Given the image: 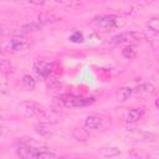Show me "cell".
<instances>
[{"label": "cell", "instance_id": "21", "mask_svg": "<svg viewBox=\"0 0 159 159\" xmlns=\"http://www.w3.org/2000/svg\"><path fill=\"white\" fill-rule=\"evenodd\" d=\"M147 27L153 32H159V17H152L147 22Z\"/></svg>", "mask_w": 159, "mask_h": 159}, {"label": "cell", "instance_id": "24", "mask_svg": "<svg viewBox=\"0 0 159 159\" xmlns=\"http://www.w3.org/2000/svg\"><path fill=\"white\" fill-rule=\"evenodd\" d=\"M70 41L76 42V43H80V42L83 41V35H82L80 31H76V32H73V34L70 36Z\"/></svg>", "mask_w": 159, "mask_h": 159}, {"label": "cell", "instance_id": "10", "mask_svg": "<svg viewBox=\"0 0 159 159\" xmlns=\"http://www.w3.org/2000/svg\"><path fill=\"white\" fill-rule=\"evenodd\" d=\"M58 20H61V16L58 14H56L55 11H43L37 17V22L41 25L52 24V22H56Z\"/></svg>", "mask_w": 159, "mask_h": 159}, {"label": "cell", "instance_id": "20", "mask_svg": "<svg viewBox=\"0 0 159 159\" xmlns=\"http://www.w3.org/2000/svg\"><path fill=\"white\" fill-rule=\"evenodd\" d=\"M122 55H123V57L130 60V58H133V57L137 55V50H135L134 46L129 45V46H127V47H124V48L122 50Z\"/></svg>", "mask_w": 159, "mask_h": 159}, {"label": "cell", "instance_id": "2", "mask_svg": "<svg viewBox=\"0 0 159 159\" xmlns=\"http://www.w3.org/2000/svg\"><path fill=\"white\" fill-rule=\"evenodd\" d=\"M29 47H30V41L21 36H12L6 40H2L1 42L2 52H9V53L22 52V51H26Z\"/></svg>", "mask_w": 159, "mask_h": 159}, {"label": "cell", "instance_id": "22", "mask_svg": "<svg viewBox=\"0 0 159 159\" xmlns=\"http://www.w3.org/2000/svg\"><path fill=\"white\" fill-rule=\"evenodd\" d=\"M53 158H57V154L53 153V152H50V150H40L39 154H37V159H53Z\"/></svg>", "mask_w": 159, "mask_h": 159}, {"label": "cell", "instance_id": "11", "mask_svg": "<svg viewBox=\"0 0 159 159\" xmlns=\"http://www.w3.org/2000/svg\"><path fill=\"white\" fill-rule=\"evenodd\" d=\"M143 117V111L139 109V108H130V109H127L124 112V120L129 122V123H134L137 120H139L140 118Z\"/></svg>", "mask_w": 159, "mask_h": 159}, {"label": "cell", "instance_id": "5", "mask_svg": "<svg viewBox=\"0 0 159 159\" xmlns=\"http://www.w3.org/2000/svg\"><path fill=\"white\" fill-rule=\"evenodd\" d=\"M42 108L43 107L36 102H24L19 106V109L26 117H39Z\"/></svg>", "mask_w": 159, "mask_h": 159}, {"label": "cell", "instance_id": "1", "mask_svg": "<svg viewBox=\"0 0 159 159\" xmlns=\"http://www.w3.org/2000/svg\"><path fill=\"white\" fill-rule=\"evenodd\" d=\"M92 24L96 26V29L108 32V31H113L116 29L123 27L125 25V21L118 15H99L93 19Z\"/></svg>", "mask_w": 159, "mask_h": 159}, {"label": "cell", "instance_id": "14", "mask_svg": "<svg viewBox=\"0 0 159 159\" xmlns=\"http://www.w3.org/2000/svg\"><path fill=\"white\" fill-rule=\"evenodd\" d=\"M98 154L103 158H112V157H117L120 154V150L117 147H104V148H99L98 149Z\"/></svg>", "mask_w": 159, "mask_h": 159}, {"label": "cell", "instance_id": "16", "mask_svg": "<svg viewBox=\"0 0 159 159\" xmlns=\"http://www.w3.org/2000/svg\"><path fill=\"white\" fill-rule=\"evenodd\" d=\"M40 29H41V24L29 22V24H25L21 27H19V34H27V32H31V31H37Z\"/></svg>", "mask_w": 159, "mask_h": 159}, {"label": "cell", "instance_id": "13", "mask_svg": "<svg viewBox=\"0 0 159 159\" xmlns=\"http://www.w3.org/2000/svg\"><path fill=\"white\" fill-rule=\"evenodd\" d=\"M102 125V118L97 114H89L84 120V127L87 129H98Z\"/></svg>", "mask_w": 159, "mask_h": 159}, {"label": "cell", "instance_id": "9", "mask_svg": "<svg viewBox=\"0 0 159 159\" xmlns=\"http://www.w3.org/2000/svg\"><path fill=\"white\" fill-rule=\"evenodd\" d=\"M155 92V87L152 84V83H142L139 86H137L134 89H133V93H135L138 97H142V98H147V97H150L153 96Z\"/></svg>", "mask_w": 159, "mask_h": 159}, {"label": "cell", "instance_id": "4", "mask_svg": "<svg viewBox=\"0 0 159 159\" xmlns=\"http://www.w3.org/2000/svg\"><path fill=\"white\" fill-rule=\"evenodd\" d=\"M145 39L143 32L139 31H127V32H120L116 36L112 37V41L114 43H138Z\"/></svg>", "mask_w": 159, "mask_h": 159}, {"label": "cell", "instance_id": "15", "mask_svg": "<svg viewBox=\"0 0 159 159\" xmlns=\"http://www.w3.org/2000/svg\"><path fill=\"white\" fill-rule=\"evenodd\" d=\"M132 94H133V88H130V87H122L117 92V99L119 102H125L127 99H129V97Z\"/></svg>", "mask_w": 159, "mask_h": 159}, {"label": "cell", "instance_id": "17", "mask_svg": "<svg viewBox=\"0 0 159 159\" xmlns=\"http://www.w3.org/2000/svg\"><path fill=\"white\" fill-rule=\"evenodd\" d=\"M21 83H22L24 88H26L27 91H32V89H35V87H36V81H35L30 75H25V76L22 77V80H21Z\"/></svg>", "mask_w": 159, "mask_h": 159}, {"label": "cell", "instance_id": "23", "mask_svg": "<svg viewBox=\"0 0 159 159\" xmlns=\"http://www.w3.org/2000/svg\"><path fill=\"white\" fill-rule=\"evenodd\" d=\"M129 157H132V158H148L149 154H147L145 152H142L139 149H133L132 152H129Z\"/></svg>", "mask_w": 159, "mask_h": 159}, {"label": "cell", "instance_id": "12", "mask_svg": "<svg viewBox=\"0 0 159 159\" xmlns=\"http://www.w3.org/2000/svg\"><path fill=\"white\" fill-rule=\"evenodd\" d=\"M35 130L41 137H50L53 133V129L51 128V123L42 122V120H40L35 124Z\"/></svg>", "mask_w": 159, "mask_h": 159}, {"label": "cell", "instance_id": "25", "mask_svg": "<svg viewBox=\"0 0 159 159\" xmlns=\"http://www.w3.org/2000/svg\"><path fill=\"white\" fill-rule=\"evenodd\" d=\"M29 2L34 4V5H43L47 2V0H27Z\"/></svg>", "mask_w": 159, "mask_h": 159}, {"label": "cell", "instance_id": "19", "mask_svg": "<svg viewBox=\"0 0 159 159\" xmlns=\"http://www.w3.org/2000/svg\"><path fill=\"white\" fill-rule=\"evenodd\" d=\"M72 134L77 140H86L88 138V133L83 128H75L72 130Z\"/></svg>", "mask_w": 159, "mask_h": 159}, {"label": "cell", "instance_id": "7", "mask_svg": "<svg viewBox=\"0 0 159 159\" xmlns=\"http://www.w3.org/2000/svg\"><path fill=\"white\" fill-rule=\"evenodd\" d=\"M52 68H53V65L48 61H36L34 63V71L41 78H47L51 75Z\"/></svg>", "mask_w": 159, "mask_h": 159}, {"label": "cell", "instance_id": "3", "mask_svg": "<svg viewBox=\"0 0 159 159\" xmlns=\"http://www.w3.org/2000/svg\"><path fill=\"white\" fill-rule=\"evenodd\" d=\"M60 103L66 108H77V107H84L94 102V98H84L81 96H73V94H63L58 98Z\"/></svg>", "mask_w": 159, "mask_h": 159}, {"label": "cell", "instance_id": "8", "mask_svg": "<svg viewBox=\"0 0 159 159\" xmlns=\"http://www.w3.org/2000/svg\"><path fill=\"white\" fill-rule=\"evenodd\" d=\"M37 118H40V120H42V122H47V123L55 124V123H57L60 120V114L55 109H47V108L43 107Z\"/></svg>", "mask_w": 159, "mask_h": 159}, {"label": "cell", "instance_id": "6", "mask_svg": "<svg viewBox=\"0 0 159 159\" xmlns=\"http://www.w3.org/2000/svg\"><path fill=\"white\" fill-rule=\"evenodd\" d=\"M39 152H40L39 148H34V147L24 144V143H20V145L16 149V154L24 159H37Z\"/></svg>", "mask_w": 159, "mask_h": 159}, {"label": "cell", "instance_id": "26", "mask_svg": "<svg viewBox=\"0 0 159 159\" xmlns=\"http://www.w3.org/2000/svg\"><path fill=\"white\" fill-rule=\"evenodd\" d=\"M155 107H157V108L159 109V97H158V98L155 99Z\"/></svg>", "mask_w": 159, "mask_h": 159}, {"label": "cell", "instance_id": "18", "mask_svg": "<svg viewBox=\"0 0 159 159\" xmlns=\"http://www.w3.org/2000/svg\"><path fill=\"white\" fill-rule=\"evenodd\" d=\"M57 4H60L61 6H65V7H70V9H75V7H78L82 5V0H55Z\"/></svg>", "mask_w": 159, "mask_h": 159}]
</instances>
